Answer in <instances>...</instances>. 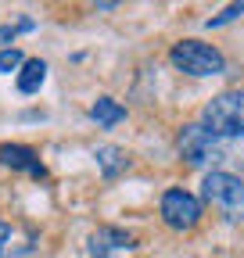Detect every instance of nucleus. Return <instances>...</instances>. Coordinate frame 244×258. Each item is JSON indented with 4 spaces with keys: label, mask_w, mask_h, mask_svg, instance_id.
I'll use <instances>...</instances> for the list:
<instances>
[{
    "label": "nucleus",
    "mask_w": 244,
    "mask_h": 258,
    "mask_svg": "<svg viewBox=\"0 0 244 258\" xmlns=\"http://www.w3.org/2000/svg\"><path fill=\"white\" fill-rule=\"evenodd\" d=\"M176 147H179V158L187 161V165H194V169H208V172H216L219 161L230 158V144H226L223 137H216L212 129H205L201 122L183 125V129H179V137H176Z\"/></svg>",
    "instance_id": "f257e3e1"
},
{
    "label": "nucleus",
    "mask_w": 244,
    "mask_h": 258,
    "mask_svg": "<svg viewBox=\"0 0 244 258\" xmlns=\"http://www.w3.org/2000/svg\"><path fill=\"white\" fill-rule=\"evenodd\" d=\"M169 57H172V64H176L179 72L198 76V79H205V76H223V72H226L223 50H216L212 43H201V40H179V43L169 50Z\"/></svg>",
    "instance_id": "20e7f679"
},
{
    "label": "nucleus",
    "mask_w": 244,
    "mask_h": 258,
    "mask_svg": "<svg viewBox=\"0 0 244 258\" xmlns=\"http://www.w3.org/2000/svg\"><path fill=\"white\" fill-rule=\"evenodd\" d=\"M130 247H133V233L111 230V226H101V230L90 237V254L94 258H111L115 251H130Z\"/></svg>",
    "instance_id": "0eeeda50"
},
{
    "label": "nucleus",
    "mask_w": 244,
    "mask_h": 258,
    "mask_svg": "<svg viewBox=\"0 0 244 258\" xmlns=\"http://www.w3.org/2000/svg\"><path fill=\"white\" fill-rule=\"evenodd\" d=\"M201 198L216 208L223 219L230 222H244V179L233 176V172H205L201 179Z\"/></svg>",
    "instance_id": "f03ea898"
},
{
    "label": "nucleus",
    "mask_w": 244,
    "mask_h": 258,
    "mask_svg": "<svg viewBox=\"0 0 244 258\" xmlns=\"http://www.w3.org/2000/svg\"><path fill=\"white\" fill-rule=\"evenodd\" d=\"M36 29V22L33 18H15V25H4V29H0V50H8L11 43H15V36H18V32H33Z\"/></svg>",
    "instance_id": "9b49d317"
},
{
    "label": "nucleus",
    "mask_w": 244,
    "mask_h": 258,
    "mask_svg": "<svg viewBox=\"0 0 244 258\" xmlns=\"http://www.w3.org/2000/svg\"><path fill=\"white\" fill-rule=\"evenodd\" d=\"M97 169H101V176L104 179H118L122 172L130 169V158H126V151L122 147H111V144H104V147H97Z\"/></svg>",
    "instance_id": "6e6552de"
},
{
    "label": "nucleus",
    "mask_w": 244,
    "mask_h": 258,
    "mask_svg": "<svg viewBox=\"0 0 244 258\" xmlns=\"http://www.w3.org/2000/svg\"><path fill=\"white\" fill-rule=\"evenodd\" d=\"M90 118H94L101 129H111V125H118L122 118H126V108H122L118 101H111V97H97L94 108H90Z\"/></svg>",
    "instance_id": "1a4fd4ad"
},
{
    "label": "nucleus",
    "mask_w": 244,
    "mask_h": 258,
    "mask_svg": "<svg viewBox=\"0 0 244 258\" xmlns=\"http://www.w3.org/2000/svg\"><path fill=\"white\" fill-rule=\"evenodd\" d=\"M22 64H25L22 50H15V47L0 50V72H22Z\"/></svg>",
    "instance_id": "f8f14e48"
},
{
    "label": "nucleus",
    "mask_w": 244,
    "mask_h": 258,
    "mask_svg": "<svg viewBox=\"0 0 244 258\" xmlns=\"http://www.w3.org/2000/svg\"><path fill=\"white\" fill-rule=\"evenodd\" d=\"M201 125L223 140L240 137L244 133V90H226L219 97H212L201 111Z\"/></svg>",
    "instance_id": "7ed1b4c3"
},
{
    "label": "nucleus",
    "mask_w": 244,
    "mask_h": 258,
    "mask_svg": "<svg viewBox=\"0 0 244 258\" xmlns=\"http://www.w3.org/2000/svg\"><path fill=\"white\" fill-rule=\"evenodd\" d=\"M8 251H11V247H8ZM0 258H11V254H0ZM15 258H25V254H15Z\"/></svg>",
    "instance_id": "2eb2a0df"
},
{
    "label": "nucleus",
    "mask_w": 244,
    "mask_h": 258,
    "mask_svg": "<svg viewBox=\"0 0 244 258\" xmlns=\"http://www.w3.org/2000/svg\"><path fill=\"white\" fill-rule=\"evenodd\" d=\"M11 240H15V230H11V222H4V219H0V254H8Z\"/></svg>",
    "instance_id": "4468645a"
},
{
    "label": "nucleus",
    "mask_w": 244,
    "mask_h": 258,
    "mask_svg": "<svg viewBox=\"0 0 244 258\" xmlns=\"http://www.w3.org/2000/svg\"><path fill=\"white\" fill-rule=\"evenodd\" d=\"M244 15V4H230L223 15H216V18H208V29H219V25H226V22H233V18H240Z\"/></svg>",
    "instance_id": "ddd939ff"
},
{
    "label": "nucleus",
    "mask_w": 244,
    "mask_h": 258,
    "mask_svg": "<svg viewBox=\"0 0 244 258\" xmlns=\"http://www.w3.org/2000/svg\"><path fill=\"white\" fill-rule=\"evenodd\" d=\"M158 212H162V222L169 226V230H176V233L194 230V226L201 222V201L194 198V194H187L183 186H169L162 194Z\"/></svg>",
    "instance_id": "39448f33"
},
{
    "label": "nucleus",
    "mask_w": 244,
    "mask_h": 258,
    "mask_svg": "<svg viewBox=\"0 0 244 258\" xmlns=\"http://www.w3.org/2000/svg\"><path fill=\"white\" fill-rule=\"evenodd\" d=\"M0 165L18 169V172H29V176H36V179L47 176L40 154H36L33 147H25V144H0Z\"/></svg>",
    "instance_id": "423d86ee"
},
{
    "label": "nucleus",
    "mask_w": 244,
    "mask_h": 258,
    "mask_svg": "<svg viewBox=\"0 0 244 258\" xmlns=\"http://www.w3.org/2000/svg\"><path fill=\"white\" fill-rule=\"evenodd\" d=\"M43 79H47V61L29 57V61L22 64V72H18V90H22V93H36V90L43 86Z\"/></svg>",
    "instance_id": "9d476101"
}]
</instances>
